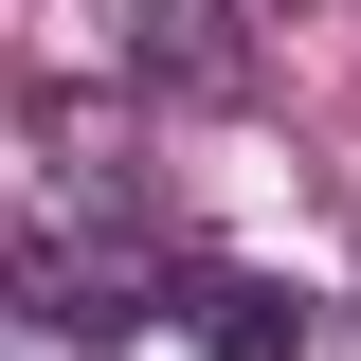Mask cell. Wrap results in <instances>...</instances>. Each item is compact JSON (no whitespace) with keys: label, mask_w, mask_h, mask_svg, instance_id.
Instances as JSON below:
<instances>
[{"label":"cell","mask_w":361,"mask_h":361,"mask_svg":"<svg viewBox=\"0 0 361 361\" xmlns=\"http://www.w3.org/2000/svg\"><path fill=\"white\" fill-rule=\"evenodd\" d=\"M271 18H325V0H271Z\"/></svg>","instance_id":"cell-4"},{"label":"cell","mask_w":361,"mask_h":361,"mask_svg":"<svg viewBox=\"0 0 361 361\" xmlns=\"http://www.w3.org/2000/svg\"><path fill=\"white\" fill-rule=\"evenodd\" d=\"M180 343H199V361H307L325 343V307H307V289H289V271H235V253H180Z\"/></svg>","instance_id":"cell-3"},{"label":"cell","mask_w":361,"mask_h":361,"mask_svg":"<svg viewBox=\"0 0 361 361\" xmlns=\"http://www.w3.org/2000/svg\"><path fill=\"white\" fill-rule=\"evenodd\" d=\"M54 18H73V54H90V73L180 90V109H217V90L253 73V37H235L217 0H54Z\"/></svg>","instance_id":"cell-1"},{"label":"cell","mask_w":361,"mask_h":361,"mask_svg":"<svg viewBox=\"0 0 361 361\" xmlns=\"http://www.w3.org/2000/svg\"><path fill=\"white\" fill-rule=\"evenodd\" d=\"M18 307H37L54 343H109V325L180 307V253H145V235H73V217H37V235H18Z\"/></svg>","instance_id":"cell-2"}]
</instances>
